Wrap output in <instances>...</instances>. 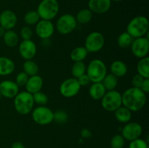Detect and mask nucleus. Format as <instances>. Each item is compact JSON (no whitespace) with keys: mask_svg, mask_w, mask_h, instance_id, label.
Returning <instances> with one entry per match:
<instances>
[{"mask_svg":"<svg viewBox=\"0 0 149 148\" xmlns=\"http://www.w3.org/2000/svg\"><path fill=\"white\" fill-rule=\"evenodd\" d=\"M122 105L131 112H137L143 108L147 101L146 94L141 89L131 87L122 94Z\"/></svg>","mask_w":149,"mask_h":148,"instance_id":"1","label":"nucleus"},{"mask_svg":"<svg viewBox=\"0 0 149 148\" xmlns=\"http://www.w3.org/2000/svg\"><path fill=\"white\" fill-rule=\"evenodd\" d=\"M149 28L148 20L142 15L137 16L130 21L127 26V32L133 39L143 37L148 33Z\"/></svg>","mask_w":149,"mask_h":148,"instance_id":"2","label":"nucleus"},{"mask_svg":"<svg viewBox=\"0 0 149 148\" xmlns=\"http://www.w3.org/2000/svg\"><path fill=\"white\" fill-rule=\"evenodd\" d=\"M33 95L28 91H21L15 97L14 106L16 111L20 115H27L33 110Z\"/></svg>","mask_w":149,"mask_h":148,"instance_id":"3","label":"nucleus"},{"mask_svg":"<svg viewBox=\"0 0 149 148\" xmlns=\"http://www.w3.org/2000/svg\"><path fill=\"white\" fill-rule=\"evenodd\" d=\"M86 72L90 78V82H101L107 74V68L106 64L103 61L95 59L89 63Z\"/></svg>","mask_w":149,"mask_h":148,"instance_id":"4","label":"nucleus"},{"mask_svg":"<svg viewBox=\"0 0 149 148\" xmlns=\"http://www.w3.org/2000/svg\"><path fill=\"white\" fill-rule=\"evenodd\" d=\"M59 11L57 0H42L38 5L36 12L42 20H51L56 17Z\"/></svg>","mask_w":149,"mask_h":148,"instance_id":"5","label":"nucleus"},{"mask_svg":"<svg viewBox=\"0 0 149 148\" xmlns=\"http://www.w3.org/2000/svg\"><path fill=\"white\" fill-rule=\"evenodd\" d=\"M101 105L106 111L114 112L122 105V94L115 89L108 91L101 99Z\"/></svg>","mask_w":149,"mask_h":148,"instance_id":"6","label":"nucleus"},{"mask_svg":"<svg viewBox=\"0 0 149 148\" xmlns=\"http://www.w3.org/2000/svg\"><path fill=\"white\" fill-rule=\"evenodd\" d=\"M32 118L37 124L45 126L53 121L54 113L46 106H39L33 110Z\"/></svg>","mask_w":149,"mask_h":148,"instance_id":"7","label":"nucleus"},{"mask_svg":"<svg viewBox=\"0 0 149 148\" xmlns=\"http://www.w3.org/2000/svg\"><path fill=\"white\" fill-rule=\"evenodd\" d=\"M105 44L104 36L101 33L94 31L87 36L84 43V47L88 52H97L103 47Z\"/></svg>","mask_w":149,"mask_h":148,"instance_id":"8","label":"nucleus"},{"mask_svg":"<svg viewBox=\"0 0 149 148\" xmlns=\"http://www.w3.org/2000/svg\"><path fill=\"white\" fill-rule=\"evenodd\" d=\"M77 22L75 17L71 14H64L58 19L56 23L57 30L63 35L71 33L76 28Z\"/></svg>","mask_w":149,"mask_h":148,"instance_id":"9","label":"nucleus"},{"mask_svg":"<svg viewBox=\"0 0 149 148\" xmlns=\"http://www.w3.org/2000/svg\"><path fill=\"white\" fill-rule=\"evenodd\" d=\"M130 46L134 56L139 59L146 57L148 55L149 51L148 38L143 36L134 39Z\"/></svg>","mask_w":149,"mask_h":148,"instance_id":"10","label":"nucleus"},{"mask_svg":"<svg viewBox=\"0 0 149 148\" xmlns=\"http://www.w3.org/2000/svg\"><path fill=\"white\" fill-rule=\"evenodd\" d=\"M81 86L75 78H70L63 81L60 86V93L64 97L71 98L77 95L80 91Z\"/></svg>","mask_w":149,"mask_h":148,"instance_id":"11","label":"nucleus"},{"mask_svg":"<svg viewBox=\"0 0 149 148\" xmlns=\"http://www.w3.org/2000/svg\"><path fill=\"white\" fill-rule=\"evenodd\" d=\"M143 129L141 124L136 122L127 123L122 129V136L125 140L132 141L138 139L142 134Z\"/></svg>","mask_w":149,"mask_h":148,"instance_id":"12","label":"nucleus"},{"mask_svg":"<svg viewBox=\"0 0 149 148\" xmlns=\"http://www.w3.org/2000/svg\"><path fill=\"white\" fill-rule=\"evenodd\" d=\"M36 25V33L41 39H49L53 35L55 27L50 20H41Z\"/></svg>","mask_w":149,"mask_h":148,"instance_id":"13","label":"nucleus"},{"mask_svg":"<svg viewBox=\"0 0 149 148\" xmlns=\"http://www.w3.org/2000/svg\"><path fill=\"white\" fill-rule=\"evenodd\" d=\"M36 45L31 40H23L19 45V53L26 60L33 59L36 54Z\"/></svg>","mask_w":149,"mask_h":148,"instance_id":"14","label":"nucleus"},{"mask_svg":"<svg viewBox=\"0 0 149 148\" xmlns=\"http://www.w3.org/2000/svg\"><path fill=\"white\" fill-rule=\"evenodd\" d=\"M17 21V16L12 10H4L0 14V26L6 30H12L16 26Z\"/></svg>","mask_w":149,"mask_h":148,"instance_id":"15","label":"nucleus"},{"mask_svg":"<svg viewBox=\"0 0 149 148\" xmlns=\"http://www.w3.org/2000/svg\"><path fill=\"white\" fill-rule=\"evenodd\" d=\"M19 92V86L15 81L5 80L0 83V93L6 98H14Z\"/></svg>","mask_w":149,"mask_h":148,"instance_id":"16","label":"nucleus"},{"mask_svg":"<svg viewBox=\"0 0 149 148\" xmlns=\"http://www.w3.org/2000/svg\"><path fill=\"white\" fill-rule=\"evenodd\" d=\"M111 0H89L88 9L92 12L103 14L109 10Z\"/></svg>","mask_w":149,"mask_h":148,"instance_id":"17","label":"nucleus"},{"mask_svg":"<svg viewBox=\"0 0 149 148\" xmlns=\"http://www.w3.org/2000/svg\"><path fill=\"white\" fill-rule=\"evenodd\" d=\"M43 84L44 81L42 77L39 76V75H36L29 77L25 86H26V91L33 94L38 91H40L43 86Z\"/></svg>","mask_w":149,"mask_h":148,"instance_id":"18","label":"nucleus"},{"mask_svg":"<svg viewBox=\"0 0 149 148\" xmlns=\"http://www.w3.org/2000/svg\"><path fill=\"white\" fill-rule=\"evenodd\" d=\"M14 62L7 57H0V75L5 76L10 75L15 71Z\"/></svg>","mask_w":149,"mask_h":148,"instance_id":"19","label":"nucleus"},{"mask_svg":"<svg viewBox=\"0 0 149 148\" xmlns=\"http://www.w3.org/2000/svg\"><path fill=\"white\" fill-rule=\"evenodd\" d=\"M106 92V89L102 82L93 83L89 89L90 97L95 100H100L103 98Z\"/></svg>","mask_w":149,"mask_h":148,"instance_id":"20","label":"nucleus"},{"mask_svg":"<svg viewBox=\"0 0 149 148\" xmlns=\"http://www.w3.org/2000/svg\"><path fill=\"white\" fill-rule=\"evenodd\" d=\"M111 74L116 77H123L127 73V66L126 64L121 60H115L111 65Z\"/></svg>","mask_w":149,"mask_h":148,"instance_id":"21","label":"nucleus"},{"mask_svg":"<svg viewBox=\"0 0 149 148\" xmlns=\"http://www.w3.org/2000/svg\"><path fill=\"white\" fill-rule=\"evenodd\" d=\"M115 118L120 123H127L132 118V112L124 106H121L114 111Z\"/></svg>","mask_w":149,"mask_h":148,"instance_id":"22","label":"nucleus"},{"mask_svg":"<svg viewBox=\"0 0 149 148\" xmlns=\"http://www.w3.org/2000/svg\"><path fill=\"white\" fill-rule=\"evenodd\" d=\"M3 37L4 44L8 47H14L17 45L19 41V38L16 32L13 30H7L4 33Z\"/></svg>","mask_w":149,"mask_h":148,"instance_id":"23","label":"nucleus"},{"mask_svg":"<svg viewBox=\"0 0 149 148\" xmlns=\"http://www.w3.org/2000/svg\"><path fill=\"white\" fill-rule=\"evenodd\" d=\"M87 54H88V52L84 46H78V47L74 48L71 51L70 57H71V60L74 61V62H81L87 57Z\"/></svg>","mask_w":149,"mask_h":148,"instance_id":"24","label":"nucleus"},{"mask_svg":"<svg viewBox=\"0 0 149 148\" xmlns=\"http://www.w3.org/2000/svg\"><path fill=\"white\" fill-rule=\"evenodd\" d=\"M138 73L144 78H149V58L148 57L141 58L137 65Z\"/></svg>","mask_w":149,"mask_h":148,"instance_id":"25","label":"nucleus"},{"mask_svg":"<svg viewBox=\"0 0 149 148\" xmlns=\"http://www.w3.org/2000/svg\"><path fill=\"white\" fill-rule=\"evenodd\" d=\"M101 82L104 86L106 91H111V90H114L115 88L117 86L118 78L111 73L106 74Z\"/></svg>","mask_w":149,"mask_h":148,"instance_id":"26","label":"nucleus"},{"mask_svg":"<svg viewBox=\"0 0 149 148\" xmlns=\"http://www.w3.org/2000/svg\"><path fill=\"white\" fill-rule=\"evenodd\" d=\"M76 20L80 24L88 23L93 18V12L89 9H82L77 13Z\"/></svg>","mask_w":149,"mask_h":148,"instance_id":"27","label":"nucleus"},{"mask_svg":"<svg viewBox=\"0 0 149 148\" xmlns=\"http://www.w3.org/2000/svg\"><path fill=\"white\" fill-rule=\"evenodd\" d=\"M23 72L26 73L29 76L37 75L39 73V66L31 59L26 60L23 63Z\"/></svg>","mask_w":149,"mask_h":148,"instance_id":"28","label":"nucleus"},{"mask_svg":"<svg viewBox=\"0 0 149 148\" xmlns=\"http://www.w3.org/2000/svg\"><path fill=\"white\" fill-rule=\"evenodd\" d=\"M86 70H87V67H86L85 64L83 62V61L75 62L71 68V74L73 75V78H79L80 76L85 74Z\"/></svg>","mask_w":149,"mask_h":148,"instance_id":"29","label":"nucleus"},{"mask_svg":"<svg viewBox=\"0 0 149 148\" xmlns=\"http://www.w3.org/2000/svg\"><path fill=\"white\" fill-rule=\"evenodd\" d=\"M133 40V38L127 32H123L118 37L117 44L119 47L125 49V48H128L131 46Z\"/></svg>","mask_w":149,"mask_h":148,"instance_id":"30","label":"nucleus"},{"mask_svg":"<svg viewBox=\"0 0 149 148\" xmlns=\"http://www.w3.org/2000/svg\"><path fill=\"white\" fill-rule=\"evenodd\" d=\"M40 20V17L36 11L28 12L24 15V21L28 25H35Z\"/></svg>","mask_w":149,"mask_h":148,"instance_id":"31","label":"nucleus"},{"mask_svg":"<svg viewBox=\"0 0 149 148\" xmlns=\"http://www.w3.org/2000/svg\"><path fill=\"white\" fill-rule=\"evenodd\" d=\"M32 95H33V99L34 103H36L39 106H45L47 104L48 101H49L47 94L42 92V91H38V92L33 94Z\"/></svg>","mask_w":149,"mask_h":148,"instance_id":"32","label":"nucleus"},{"mask_svg":"<svg viewBox=\"0 0 149 148\" xmlns=\"http://www.w3.org/2000/svg\"><path fill=\"white\" fill-rule=\"evenodd\" d=\"M110 144L111 148H123L125 144V139L122 135H114L111 139Z\"/></svg>","mask_w":149,"mask_h":148,"instance_id":"33","label":"nucleus"},{"mask_svg":"<svg viewBox=\"0 0 149 148\" xmlns=\"http://www.w3.org/2000/svg\"><path fill=\"white\" fill-rule=\"evenodd\" d=\"M68 114L65 111L58 110L56 113H54V120L58 123H64L68 120Z\"/></svg>","mask_w":149,"mask_h":148,"instance_id":"34","label":"nucleus"},{"mask_svg":"<svg viewBox=\"0 0 149 148\" xmlns=\"http://www.w3.org/2000/svg\"><path fill=\"white\" fill-rule=\"evenodd\" d=\"M129 148H149L148 146V143L145 140L142 139H135V140L131 141L129 145Z\"/></svg>","mask_w":149,"mask_h":148,"instance_id":"35","label":"nucleus"},{"mask_svg":"<svg viewBox=\"0 0 149 148\" xmlns=\"http://www.w3.org/2000/svg\"><path fill=\"white\" fill-rule=\"evenodd\" d=\"M29 76L25 72H20L17 75L15 82L17 84L18 86H26L28 80H29Z\"/></svg>","mask_w":149,"mask_h":148,"instance_id":"36","label":"nucleus"},{"mask_svg":"<svg viewBox=\"0 0 149 148\" xmlns=\"http://www.w3.org/2000/svg\"><path fill=\"white\" fill-rule=\"evenodd\" d=\"M20 36L23 40H31L33 36V32L30 28L28 26H24L20 30Z\"/></svg>","mask_w":149,"mask_h":148,"instance_id":"37","label":"nucleus"},{"mask_svg":"<svg viewBox=\"0 0 149 148\" xmlns=\"http://www.w3.org/2000/svg\"><path fill=\"white\" fill-rule=\"evenodd\" d=\"M144 79L145 78L141 75L140 74H135L133 75L132 78V87H135V88H138L141 89V85H142Z\"/></svg>","mask_w":149,"mask_h":148,"instance_id":"38","label":"nucleus"},{"mask_svg":"<svg viewBox=\"0 0 149 148\" xmlns=\"http://www.w3.org/2000/svg\"><path fill=\"white\" fill-rule=\"evenodd\" d=\"M77 81H78L79 85L81 86V87L88 85L90 83V80L87 74H84V75H82L81 76H80L79 78H77Z\"/></svg>","mask_w":149,"mask_h":148,"instance_id":"39","label":"nucleus"},{"mask_svg":"<svg viewBox=\"0 0 149 148\" xmlns=\"http://www.w3.org/2000/svg\"><path fill=\"white\" fill-rule=\"evenodd\" d=\"M141 89L146 94L149 92V78H145L141 85Z\"/></svg>","mask_w":149,"mask_h":148,"instance_id":"40","label":"nucleus"},{"mask_svg":"<svg viewBox=\"0 0 149 148\" xmlns=\"http://www.w3.org/2000/svg\"><path fill=\"white\" fill-rule=\"evenodd\" d=\"M81 136L84 139H89L92 136V133L89 129H83L81 131Z\"/></svg>","mask_w":149,"mask_h":148,"instance_id":"41","label":"nucleus"},{"mask_svg":"<svg viewBox=\"0 0 149 148\" xmlns=\"http://www.w3.org/2000/svg\"><path fill=\"white\" fill-rule=\"evenodd\" d=\"M11 148H26L23 143L20 142H15L12 145Z\"/></svg>","mask_w":149,"mask_h":148,"instance_id":"42","label":"nucleus"},{"mask_svg":"<svg viewBox=\"0 0 149 148\" xmlns=\"http://www.w3.org/2000/svg\"><path fill=\"white\" fill-rule=\"evenodd\" d=\"M6 30L4 28H3L1 26H0V37H2L4 36V33H5Z\"/></svg>","mask_w":149,"mask_h":148,"instance_id":"43","label":"nucleus"},{"mask_svg":"<svg viewBox=\"0 0 149 148\" xmlns=\"http://www.w3.org/2000/svg\"><path fill=\"white\" fill-rule=\"evenodd\" d=\"M112 1H121L122 0H112Z\"/></svg>","mask_w":149,"mask_h":148,"instance_id":"44","label":"nucleus"},{"mask_svg":"<svg viewBox=\"0 0 149 148\" xmlns=\"http://www.w3.org/2000/svg\"><path fill=\"white\" fill-rule=\"evenodd\" d=\"M1 97H2V96H1V93H0V100H1Z\"/></svg>","mask_w":149,"mask_h":148,"instance_id":"45","label":"nucleus"}]
</instances>
